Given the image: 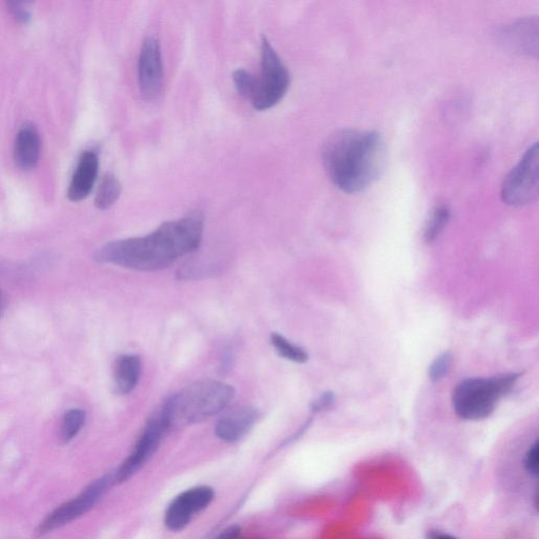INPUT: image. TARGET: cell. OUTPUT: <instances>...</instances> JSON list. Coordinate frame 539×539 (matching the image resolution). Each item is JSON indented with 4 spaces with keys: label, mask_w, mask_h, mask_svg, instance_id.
Instances as JSON below:
<instances>
[{
    "label": "cell",
    "mask_w": 539,
    "mask_h": 539,
    "mask_svg": "<svg viewBox=\"0 0 539 539\" xmlns=\"http://www.w3.org/2000/svg\"><path fill=\"white\" fill-rule=\"evenodd\" d=\"M233 82L238 94L252 102L257 91V77L245 69H238L233 74Z\"/></svg>",
    "instance_id": "obj_20"
},
{
    "label": "cell",
    "mask_w": 539,
    "mask_h": 539,
    "mask_svg": "<svg viewBox=\"0 0 539 539\" xmlns=\"http://www.w3.org/2000/svg\"><path fill=\"white\" fill-rule=\"evenodd\" d=\"M235 389L222 382L205 381L172 396L163 409L170 428L203 423L223 412L232 402Z\"/></svg>",
    "instance_id": "obj_3"
},
{
    "label": "cell",
    "mask_w": 539,
    "mask_h": 539,
    "mask_svg": "<svg viewBox=\"0 0 539 539\" xmlns=\"http://www.w3.org/2000/svg\"><path fill=\"white\" fill-rule=\"evenodd\" d=\"M215 492L209 486H197L177 495L168 506L164 523L172 532L185 530L193 518L214 501Z\"/></svg>",
    "instance_id": "obj_9"
},
{
    "label": "cell",
    "mask_w": 539,
    "mask_h": 539,
    "mask_svg": "<svg viewBox=\"0 0 539 539\" xmlns=\"http://www.w3.org/2000/svg\"><path fill=\"white\" fill-rule=\"evenodd\" d=\"M86 422V413L81 409L68 411L63 419L61 437L64 443H70L83 429Z\"/></svg>",
    "instance_id": "obj_19"
},
{
    "label": "cell",
    "mask_w": 539,
    "mask_h": 539,
    "mask_svg": "<svg viewBox=\"0 0 539 539\" xmlns=\"http://www.w3.org/2000/svg\"><path fill=\"white\" fill-rule=\"evenodd\" d=\"M241 534V527L234 525L223 530L214 539H238Z\"/></svg>",
    "instance_id": "obj_25"
},
{
    "label": "cell",
    "mask_w": 539,
    "mask_h": 539,
    "mask_svg": "<svg viewBox=\"0 0 539 539\" xmlns=\"http://www.w3.org/2000/svg\"><path fill=\"white\" fill-rule=\"evenodd\" d=\"M8 10L16 19V22L28 24L32 18L31 4L25 2H10L7 4Z\"/></svg>",
    "instance_id": "obj_23"
},
{
    "label": "cell",
    "mask_w": 539,
    "mask_h": 539,
    "mask_svg": "<svg viewBox=\"0 0 539 539\" xmlns=\"http://www.w3.org/2000/svg\"><path fill=\"white\" fill-rule=\"evenodd\" d=\"M322 157L334 186L353 194L365 191L381 178L388 162V149L378 132L344 129L327 139Z\"/></svg>",
    "instance_id": "obj_2"
},
{
    "label": "cell",
    "mask_w": 539,
    "mask_h": 539,
    "mask_svg": "<svg viewBox=\"0 0 539 539\" xmlns=\"http://www.w3.org/2000/svg\"><path fill=\"white\" fill-rule=\"evenodd\" d=\"M428 539H457L456 537L441 532H430Z\"/></svg>",
    "instance_id": "obj_26"
},
{
    "label": "cell",
    "mask_w": 539,
    "mask_h": 539,
    "mask_svg": "<svg viewBox=\"0 0 539 539\" xmlns=\"http://www.w3.org/2000/svg\"><path fill=\"white\" fill-rule=\"evenodd\" d=\"M138 88L146 101L161 95L164 86V64L161 44L156 37H147L142 45L137 66Z\"/></svg>",
    "instance_id": "obj_10"
},
{
    "label": "cell",
    "mask_w": 539,
    "mask_h": 539,
    "mask_svg": "<svg viewBox=\"0 0 539 539\" xmlns=\"http://www.w3.org/2000/svg\"><path fill=\"white\" fill-rule=\"evenodd\" d=\"M41 136L37 129L26 124L18 131L14 145V161L17 167L29 171L34 169L41 156Z\"/></svg>",
    "instance_id": "obj_14"
},
{
    "label": "cell",
    "mask_w": 539,
    "mask_h": 539,
    "mask_svg": "<svg viewBox=\"0 0 539 539\" xmlns=\"http://www.w3.org/2000/svg\"><path fill=\"white\" fill-rule=\"evenodd\" d=\"M121 194V183L113 174H107L97 190L95 205L99 210H108L118 201Z\"/></svg>",
    "instance_id": "obj_16"
},
{
    "label": "cell",
    "mask_w": 539,
    "mask_h": 539,
    "mask_svg": "<svg viewBox=\"0 0 539 539\" xmlns=\"http://www.w3.org/2000/svg\"><path fill=\"white\" fill-rule=\"evenodd\" d=\"M521 376L522 373H510L465 379L452 394L455 413L466 421H483L492 415L499 401L513 390Z\"/></svg>",
    "instance_id": "obj_4"
},
{
    "label": "cell",
    "mask_w": 539,
    "mask_h": 539,
    "mask_svg": "<svg viewBox=\"0 0 539 539\" xmlns=\"http://www.w3.org/2000/svg\"><path fill=\"white\" fill-rule=\"evenodd\" d=\"M451 211L446 205H437L431 212L425 229V241L431 244L443 233L450 222Z\"/></svg>",
    "instance_id": "obj_17"
},
{
    "label": "cell",
    "mask_w": 539,
    "mask_h": 539,
    "mask_svg": "<svg viewBox=\"0 0 539 539\" xmlns=\"http://www.w3.org/2000/svg\"><path fill=\"white\" fill-rule=\"evenodd\" d=\"M537 195L538 144L535 143L505 178L502 198L509 206L523 207L533 203Z\"/></svg>",
    "instance_id": "obj_7"
},
{
    "label": "cell",
    "mask_w": 539,
    "mask_h": 539,
    "mask_svg": "<svg viewBox=\"0 0 539 539\" xmlns=\"http://www.w3.org/2000/svg\"><path fill=\"white\" fill-rule=\"evenodd\" d=\"M204 229V214L193 211L146 236L109 243L98 249L95 259L136 271L162 270L201 247Z\"/></svg>",
    "instance_id": "obj_1"
},
{
    "label": "cell",
    "mask_w": 539,
    "mask_h": 539,
    "mask_svg": "<svg viewBox=\"0 0 539 539\" xmlns=\"http://www.w3.org/2000/svg\"><path fill=\"white\" fill-rule=\"evenodd\" d=\"M259 412L252 406H237L227 411L215 426V434L226 443L241 441L254 427Z\"/></svg>",
    "instance_id": "obj_11"
},
{
    "label": "cell",
    "mask_w": 539,
    "mask_h": 539,
    "mask_svg": "<svg viewBox=\"0 0 539 539\" xmlns=\"http://www.w3.org/2000/svg\"><path fill=\"white\" fill-rule=\"evenodd\" d=\"M502 43L511 51L529 56L538 53V19L529 17L506 26L501 32Z\"/></svg>",
    "instance_id": "obj_12"
},
{
    "label": "cell",
    "mask_w": 539,
    "mask_h": 539,
    "mask_svg": "<svg viewBox=\"0 0 539 539\" xmlns=\"http://www.w3.org/2000/svg\"><path fill=\"white\" fill-rule=\"evenodd\" d=\"M141 374V358L136 355L118 357L114 367L115 391L122 395L131 393L137 387Z\"/></svg>",
    "instance_id": "obj_15"
},
{
    "label": "cell",
    "mask_w": 539,
    "mask_h": 539,
    "mask_svg": "<svg viewBox=\"0 0 539 539\" xmlns=\"http://www.w3.org/2000/svg\"><path fill=\"white\" fill-rule=\"evenodd\" d=\"M291 84L288 68L266 37L262 42V75L251 102L257 111L269 110L281 103Z\"/></svg>",
    "instance_id": "obj_5"
},
{
    "label": "cell",
    "mask_w": 539,
    "mask_h": 539,
    "mask_svg": "<svg viewBox=\"0 0 539 539\" xmlns=\"http://www.w3.org/2000/svg\"><path fill=\"white\" fill-rule=\"evenodd\" d=\"M170 429L168 417L162 407L149 418L133 451L112 475L114 484H123L141 471L150 462Z\"/></svg>",
    "instance_id": "obj_6"
},
{
    "label": "cell",
    "mask_w": 539,
    "mask_h": 539,
    "mask_svg": "<svg viewBox=\"0 0 539 539\" xmlns=\"http://www.w3.org/2000/svg\"><path fill=\"white\" fill-rule=\"evenodd\" d=\"M98 168L97 154L93 151L84 152L79 158L68 191V196L72 202H82L90 195L96 182Z\"/></svg>",
    "instance_id": "obj_13"
},
{
    "label": "cell",
    "mask_w": 539,
    "mask_h": 539,
    "mask_svg": "<svg viewBox=\"0 0 539 539\" xmlns=\"http://www.w3.org/2000/svg\"><path fill=\"white\" fill-rule=\"evenodd\" d=\"M335 402V397L332 392H327L317 399L312 405V410L314 412H321L328 410L333 406Z\"/></svg>",
    "instance_id": "obj_24"
},
{
    "label": "cell",
    "mask_w": 539,
    "mask_h": 539,
    "mask_svg": "<svg viewBox=\"0 0 539 539\" xmlns=\"http://www.w3.org/2000/svg\"><path fill=\"white\" fill-rule=\"evenodd\" d=\"M452 358L450 352H445L434 359V362L429 367V378L433 383L441 381L449 373Z\"/></svg>",
    "instance_id": "obj_21"
},
{
    "label": "cell",
    "mask_w": 539,
    "mask_h": 539,
    "mask_svg": "<svg viewBox=\"0 0 539 539\" xmlns=\"http://www.w3.org/2000/svg\"><path fill=\"white\" fill-rule=\"evenodd\" d=\"M271 344L279 356L288 359L296 364H305L308 362L309 355L305 349L294 345L281 334L273 333L271 335Z\"/></svg>",
    "instance_id": "obj_18"
},
{
    "label": "cell",
    "mask_w": 539,
    "mask_h": 539,
    "mask_svg": "<svg viewBox=\"0 0 539 539\" xmlns=\"http://www.w3.org/2000/svg\"><path fill=\"white\" fill-rule=\"evenodd\" d=\"M524 469L531 477L537 478L539 471V444L537 439L525 454Z\"/></svg>",
    "instance_id": "obj_22"
},
{
    "label": "cell",
    "mask_w": 539,
    "mask_h": 539,
    "mask_svg": "<svg viewBox=\"0 0 539 539\" xmlns=\"http://www.w3.org/2000/svg\"><path fill=\"white\" fill-rule=\"evenodd\" d=\"M4 310V298L2 292H0V316H2Z\"/></svg>",
    "instance_id": "obj_27"
},
{
    "label": "cell",
    "mask_w": 539,
    "mask_h": 539,
    "mask_svg": "<svg viewBox=\"0 0 539 539\" xmlns=\"http://www.w3.org/2000/svg\"><path fill=\"white\" fill-rule=\"evenodd\" d=\"M114 485L113 476L105 475L96 479L81 494L71 499V501L58 507L49 514L37 529L38 535H45L56 529L62 528L76 521L88 513L95 505L101 501L109 488Z\"/></svg>",
    "instance_id": "obj_8"
}]
</instances>
